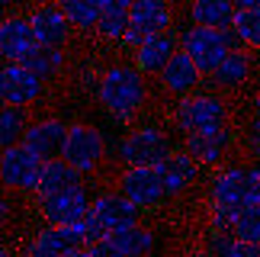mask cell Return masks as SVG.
<instances>
[{"label": "cell", "instance_id": "obj_28", "mask_svg": "<svg viewBox=\"0 0 260 257\" xmlns=\"http://www.w3.org/2000/svg\"><path fill=\"white\" fill-rule=\"evenodd\" d=\"M232 33L238 39L241 48H251V52H260V7L251 10H238L235 13V26Z\"/></svg>", "mask_w": 260, "mask_h": 257}, {"label": "cell", "instance_id": "obj_5", "mask_svg": "<svg viewBox=\"0 0 260 257\" xmlns=\"http://www.w3.org/2000/svg\"><path fill=\"white\" fill-rule=\"evenodd\" d=\"M232 106H228L225 93L218 90H196L183 97V100L174 103V113H171V122L177 128V135H193V132H209V128H222V125H232Z\"/></svg>", "mask_w": 260, "mask_h": 257}, {"label": "cell", "instance_id": "obj_41", "mask_svg": "<svg viewBox=\"0 0 260 257\" xmlns=\"http://www.w3.org/2000/svg\"><path fill=\"white\" fill-rule=\"evenodd\" d=\"M0 4H4V10H10V7H13V4H16V0H0Z\"/></svg>", "mask_w": 260, "mask_h": 257}, {"label": "cell", "instance_id": "obj_35", "mask_svg": "<svg viewBox=\"0 0 260 257\" xmlns=\"http://www.w3.org/2000/svg\"><path fill=\"white\" fill-rule=\"evenodd\" d=\"M235 10H251V7H260V0H232Z\"/></svg>", "mask_w": 260, "mask_h": 257}, {"label": "cell", "instance_id": "obj_9", "mask_svg": "<svg viewBox=\"0 0 260 257\" xmlns=\"http://www.w3.org/2000/svg\"><path fill=\"white\" fill-rule=\"evenodd\" d=\"M42 167L45 161L39 154H32L26 145H13L0 151V180H4V190L10 193H32L39 190V180H42Z\"/></svg>", "mask_w": 260, "mask_h": 257}, {"label": "cell", "instance_id": "obj_13", "mask_svg": "<svg viewBox=\"0 0 260 257\" xmlns=\"http://www.w3.org/2000/svg\"><path fill=\"white\" fill-rule=\"evenodd\" d=\"M254 74H257V58H254V52L238 45V48L228 52L225 61L206 77V87H209V90H218V93H235V90H241V87L251 84Z\"/></svg>", "mask_w": 260, "mask_h": 257}, {"label": "cell", "instance_id": "obj_3", "mask_svg": "<svg viewBox=\"0 0 260 257\" xmlns=\"http://www.w3.org/2000/svg\"><path fill=\"white\" fill-rule=\"evenodd\" d=\"M174 151L171 132L157 122H138L122 138H113V157L122 167H157Z\"/></svg>", "mask_w": 260, "mask_h": 257}, {"label": "cell", "instance_id": "obj_31", "mask_svg": "<svg viewBox=\"0 0 260 257\" xmlns=\"http://www.w3.org/2000/svg\"><path fill=\"white\" fill-rule=\"evenodd\" d=\"M241 145H244V151L251 161L260 164V116H254L251 122L244 125V135H241Z\"/></svg>", "mask_w": 260, "mask_h": 257}, {"label": "cell", "instance_id": "obj_33", "mask_svg": "<svg viewBox=\"0 0 260 257\" xmlns=\"http://www.w3.org/2000/svg\"><path fill=\"white\" fill-rule=\"evenodd\" d=\"M90 254H93V257H125L122 251H119V244H116L113 238H103V241L90 244Z\"/></svg>", "mask_w": 260, "mask_h": 257}, {"label": "cell", "instance_id": "obj_40", "mask_svg": "<svg viewBox=\"0 0 260 257\" xmlns=\"http://www.w3.org/2000/svg\"><path fill=\"white\" fill-rule=\"evenodd\" d=\"M0 257H19V254H13L10 248H4V251H0Z\"/></svg>", "mask_w": 260, "mask_h": 257}, {"label": "cell", "instance_id": "obj_18", "mask_svg": "<svg viewBox=\"0 0 260 257\" xmlns=\"http://www.w3.org/2000/svg\"><path fill=\"white\" fill-rule=\"evenodd\" d=\"M132 29L142 39L157 36V33H171L177 29V7L174 0H135L128 10Z\"/></svg>", "mask_w": 260, "mask_h": 257}, {"label": "cell", "instance_id": "obj_38", "mask_svg": "<svg viewBox=\"0 0 260 257\" xmlns=\"http://www.w3.org/2000/svg\"><path fill=\"white\" fill-rule=\"evenodd\" d=\"M186 257H212V254H209V251H206V248H193V251H189V254H186Z\"/></svg>", "mask_w": 260, "mask_h": 257}, {"label": "cell", "instance_id": "obj_22", "mask_svg": "<svg viewBox=\"0 0 260 257\" xmlns=\"http://www.w3.org/2000/svg\"><path fill=\"white\" fill-rule=\"evenodd\" d=\"M81 183H87L84 174L77 171V167H71L64 157H55V161H45V167H42V180H39L36 200L61 193V190H71V186H81Z\"/></svg>", "mask_w": 260, "mask_h": 257}, {"label": "cell", "instance_id": "obj_14", "mask_svg": "<svg viewBox=\"0 0 260 257\" xmlns=\"http://www.w3.org/2000/svg\"><path fill=\"white\" fill-rule=\"evenodd\" d=\"M238 142L235 128L232 125H222V128H209V132H193V135H183V148L196 157L203 167H225V157L232 154V148Z\"/></svg>", "mask_w": 260, "mask_h": 257}, {"label": "cell", "instance_id": "obj_36", "mask_svg": "<svg viewBox=\"0 0 260 257\" xmlns=\"http://www.w3.org/2000/svg\"><path fill=\"white\" fill-rule=\"evenodd\" d=\"M251 110H254V116H260V84H257V90L251 97Z\"/></svg>", "mask_w": 260, "mask_h": 257}, {"label": "cell", "instance_id": "obj_4", "mask_svg": "<svg viewBox=\"0 0 260 257\" xmlns=\"http://www.w3.org/2000/svg\"><path fill=\"white\" fill-rule=\"evenodd\" d=\"M142 222V209L128 200L122 190H100L93 196V206H90V215L81 222L84 235H87V248L103 238H113L116 232L128 229V225Z\"/></svg>", "mask_w": 260, "mask_h": 257}, {"label": "cell", "instance_id": "obj_29", "mask_svg": "<svg viewBox=\"0 0 260 257\" xmlns=\"http://www.w3.org/2000/svg\"><path fill=\"white\" fill-rule=\"evenodd\" d=\"M128 29H132V19H128L125 10H103V19L96 26V39H103L109 45H122Z\"/></svg>", "mask_w": 260, "mask_h": 257}, {"label": "cell", "instance_id": "obj_20", "mask_svg": "<svg viewBox=\"0 0 260 257\" xmlns=\"http://www.w3.org/2000/svg\"><path fill=\"white\" fill-rule=\"evenodd\" d=\"M157 171H161V177H164L167 196L174 200V196H183L186 190L196 186V180L203 177V164H199L186 148H177L164 164H157Z\"/></svg>", "mask_w": 260, "mask_h": 257}, {"label": "cell", "instance_id": "obj_39", "mask_svg": "<svg viewBox=\"0 0 260 257\" xmlns=\"http://www.w3.org/2000/svg\"><path fill=\"white\" fill-rule=\"evenodd\" d=\"M0 215H4V222L10 219V203H7V200H4V203H0Z\"/></svg>", "mask_w": 260, "mask_h": 257}, {"label": "cell", "instance_id": "obj_17", "mask_svg": "<svg viewBox=\"0 0 260 257\" xmlns=\"http://www.w3.org/2000/svg\"><path fill=\"white\" fill-rule=\"evenodd\" d=\"M203 84H206V74L199 71L196 61L186 52H177L171 58V65L157 74V87H161L167 97H177V100H183V97L203 90Z\"/></svg>", "mask_w": 260, "mask_h": 257}, {"label": "cell", "instance_id": "obj_6", "mask_svg": "<svg viewBox=\"0 0 260 257\" xmlns=\"http://www.w3.org/2000/svg\"><path fill=\"white\" fill-rule=\"evenodd\" d=\"M61 157L71 167H77L84 177L96 174L106 164V157H113V138L93 122H71L64 148H61Z\"/></svg>", "mask_w": 260, "mask_h": 257}, {"label": "cell", "instance_id": "obj_16", "mask_svg": "<svg viewBox=\"0 0 260 257\" xmlns=\"http://www.w3.org/2000/svg\"><path fill=\"white\" fill-rule=\"evenodd\" d=\"M68 128H71V122H64L61 116H39V119H32V125H29L23 145L32 154H39L42 161H55V157H61Z\"/></svg>", "mask_w": 260, "mask_h": 257}, {"label": "cell", "instance_id": "obj_34", "mask_svg": "<svg viewBox=\"0 0 260 257\" xmlns=\"http://www.w3.org/2000/svg\"><path fill=\"white\" fill-rule=\"evenodd\" d=\"M132 4H135V0H103V10H125V13H128Z\"/></svg>", "mask_w": 260, "mask_h": 257}, {"label": "cell", "instance_id": "obj_25", "mask_svg": "<svg viewBox=\"0 0 260 257\" xmlns=\"http://www.w3.org/2000/svg\"><path fill=\"white\" fill-rule=\"evenodd\" d=\"M113 241L119 244V251H122L125 257H151L157 251V235H154L151 225H145V222L116 232Z\"/></svg>", "mask_w": 260, "mask_h": 257}, {"label": "cell", "instance_id": "obj_12", "mask_svg": "<svg viewBox=\"0 0 260 257\" xmlns=\"http://www.w3.org/2000/svg\"><path fill=\"white\" fill-rule=\"evenodd\" d=\"M26 16H29V26H32L39 45H45V48H68L71 45L74 26H71V19L61 13V7H58L55 0L36 4Z\"/></svg>", "mask_w": 260, "mask_h": 257}, {"label": "cell", "instance_id": "obj_37", "mask_svg": "<svg viewBox=\"0 0 260 257\" xmlns=\"http://www.w3.org/2000/svg\"><path fill=\"white\" fill-rule=\"evenodd\" d=\"M64 257H93V254H90V248H77V251H68Z\"/></svg>", "mask_w": 260, "mask_h": 257}, {"label": "cell", "instance_id": "obj_26", "mask_svg": "<svg viewBox=\"0 0 260 257\" xmlns=\"http://www.w3.org/2000/svg\"><path fill=\"white\" fill-rule=\"evenodd\" d=\"M23 65L29 68V71H36L45 84H52V81H58V77L64 74L68 55H64V48H45V45H39Z\"/></svg>", "mask_w": 260, "mask_h": 257}, {"label": "cell", "instance_id": "obj_23", "mask_svg": "<svg viewBox=\"0 0 260 257\" xmlns=\"http://www.w3.org/2000/svg\"><path fill=\"white\" fill-rule=\"evenodd\" d=\"M203 248L212 257H260V244L241 241V238H235L232 232L212 229V225H209L206 235H203Z\"/></svg>", "mask_w": 260, "mask_h": 257}, {"label": "cell", "instance_id": "obj_7", "mask_svg": "<svg viewBox=\"0 0 260 257\" xmlns=\"http://www.w3.org/2000/svg\"><path fill=\"white\" fill-rule=\"evenodd\" d=\"M177 33H180V52H186L189 58H193L196 68H199L206 77L225 61L232 48H238V39H235L232 29H228V33H222V29L183 23Z\"/></svg>", "mask_w": 260, "mask_h": 257}, {"label": "cell", "instance_id": "obj_10", "mask_svg": "<svg viewBox=\"0 0 260 257\" xmlns=\"http://www.w3.org/2000/svg\"><path fill=\"white\" fill-rule=\"evenodd\" d=\"M116 190H122L128 200H132L138 209H157L167 196V186H164V177L157 167H122L116 177Z\"/></svg>", "mask_w": 260, "mask_h": 257}, {"label": "cell", "instance_id": "obj_19", "mask_svg": "<svg viewBox=\"0 0 260 257\" xmlns=\"http://www.w3.org/2000/svg\"><path fill=\"white\" fill-rule=\"evenodd\" d=\"M36 48H39V42H36L32 26H29V16L7 13L4 23H0V55H4V61L23 65Z\"/></svg>", "mask_w": 260, "mask_h": 257}, {"label": "cell", "instance_id": "obj_24", "mask_svg": "<svg viewBox=\"0 0 260 257\" xmlns=\"http://www.w3.org/2000/svg\"><path fill=\"white\" fill-rule=\"evenodd\" d=\"M55 4L71 19L74 33L96 36V26H100V19H103V0H55Z\"/></svg>", "mask_w": 260, "mask_h": 257}, {"label": "cell", "instance_id": "obj_11", "mask_svg": "<svg viewBox=\"0 0 260 257\" xmlns=\"http://www.w3.org/2000/svg\"><path fill=\"white\" fill-rule=\"evenodd\" d=\"M42 97H45V81L36 71H29L26 65L16 61H4V68H0V100H4V106L32 110L36 103H42Z\"/></svg>", "mask_w": 260, "mask_h": 257}, {"label": "cell", "instance_id": "obj_30", "mask_svg": "<svg viewBox=\"0 0 260 257\" xmlns=\"http://www.w3.org/2000/svg\"><path fill=\"white\" fill-rule=\"evenodd\" d=\"M232 235H235V238H241V241L260 244V203H257V206H247V209L238 215Z\"/></svg>", "mask_w": 260, "mask_h": 257}, {"label": "cell", "instance_id": "obj_32", "mask_svg": "<svg viewBox=\"0 0 260 257\" xmlns=\"http://www.w3.org/2000/svg\"><path fill=\"white\" fill-rule=\"evenodd\" d=\"M100 77H103V71H96L93 65H81V68H77V71H74V84L81 87L84 93H93V97H96Z\"/></svg>", "mask_w": 260, "mask_h": 257}, {"label": "cell", "instance_id": "obj_27", "mask_svg": "<svg viewBox=\"0 0 260 257\" xmlns=\"http://www.w3.org/2000/svg\"><path fill=\"white\" fill-rule=\"evenodd\" d=\"M29 125H32L29 110H23V106H4V110H0V145L4 148L23 145Z\"/></svg>", "mask_w": 260, "mask_h": 257}, {"label": "cell", "instance_id": "obj_2", "mask_svg": "<svg viewBox=\"0 0 260 257\" xmlns=\"http://www.w3.org/2000/svg\"><path fill=\"white\" fill-rule=\"evenodd\" d=\"M148 100H151L148 77L132 61H116L103 68V77L96 87V106L106 113L109 122L132 125L148 106Z\"/></svg>", "mask_w": 260, "mask_h": 257}, {"label": "cell", "instance_id": "obj_15", "mask_svg": "<svg viewBox=\"0 0 260 257\" xmlns=\"http://www.w3.org/2000/svg\"><path fill=\"white\" fill-rule=\"evenodd\" d=\"M177 52H180V33H177V29H171V33L148 36L145 42L138 45L135 52H128V55H132V65L145 77H157L167 65H171V58Z\"/></svg>", "mask_w": 260, "mask_h": 257}, {"label": "cell", "instance_id": "obj_1", "mask_svg": "<svg viewBox=\"0 0 260 257\" xmlns=\"http://www.w3.org/2000/svg\"><path fill=\"white\" fill-rule=\"evenodd\" d=\"M260 203V164H225L215 167L206 186V212L209 225L222 232H232L238 215L247 206Z\"/></svg>", "mask_w": 260, "mask_h": 257}, {"label": "cell", "instance_id": "obj_21", "mask_svg": "<svg viewBox=\"0 0 260 257\" xmlns=\"http://www.w3.org/2000/svg\"><path fill=\"white\" fill-rule=\"evenodd\" d=\"M235 4L232 0H186V23L209 26V29H228L235 26Z\"/></svg>", "mask_w": 260, "mask_h": 257}, {"label": "cell", "instance_id": "obj_8", "mask_svg": "<svg viewBox=\"0 0 260 257\" xmlns=\"http://www.w3.org/2000/svg\"><path fill=\"white\" fill-rule=\"evenodd\" d=\"M93 190L87 183L81 186H71V190H61V193H52V196H42L36 200V209L42 215L45 225H55V229H64V225H81L87 215H90V206H93Z\"/></svg>", "mask_w": 260, "mask_h": 257}]
</instances>
